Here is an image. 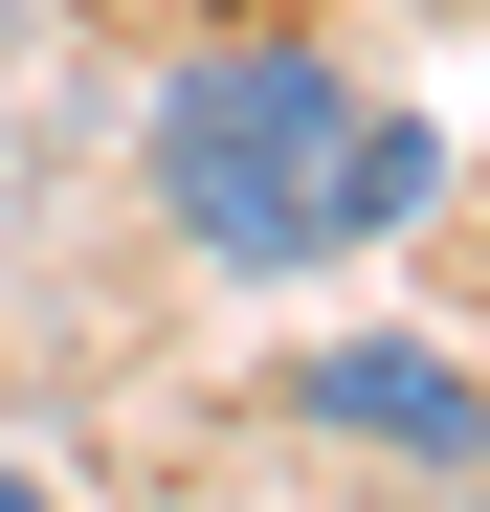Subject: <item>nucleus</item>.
Here are the masks:
<instances>
[{"instance_id": "obj_3", "label": "nucleus", "mask_w": 490, "mask_h": 512, "mask_svg": "<svg viewBox=\"0 0 490 512\" xmlns=\"http://www.w3.org/2000/svg\"><path fill=\"white\" fill-rule=\"evenodd\" d=\"M446 201V112H401V90H357V134H335V268L357 245H401Z\"/></svg>"}, {"instance_id": "obj_1", "label": "nucleus", "mask_w": 490, "mask_h": 512, "mask_svg": "<svg viewBox=\"0 0 490 512\" xmlns=\"http://www.w3.org/2000/svg\"><path fill=\"white\" fill-rule=\"evenodd\" d=\"M335 134H357V67L312 23H201L134 112V179L223 290H290V268H335Z\"/></svg>"}, {"instance_id": "obj_2", "label": "nucleus", "mask_w": 490, "mask_h": 512, "mask_svg": "<svg viewBox=\"0 0 490 512\" xmlns=\"http://www.w3.org/2000/svg\"><path fill=\"white\" fill-rule=\"evenodd\" d=\"M290 423L312 446H401V468H468V357L446 334H335V357H290Z\"/></svg>"}, {"instance_id": "obj_4", "label": "nucleus", "mask_w": 490, "mask_h": 512, "mask_svg": "<svg viewBox=\"0 0 490 512\" xmlns=\"http://www.w3.org/2000/svg\"><path fill=\"white\" fill-rule=\"evenodd\" d=\"M0 512H45V468H0Z\"/></svg>"}]
</instances>
